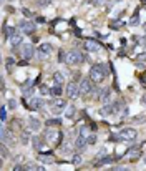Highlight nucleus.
<instances>
[{
    "label": "nucleus",
    "mask_w": 146,
    "mask_h": 171,
    "mask_svg": "<svg viewBox=\"0 0 146 171\" xmlns=\"http://www.w3.org/2000/svg\"><path fill=\"white\" fill-rule=\"evenodd\" d=\"M108 77V67L103 63H95L90 67V78L93 80V83H101L105 78Z\"/></svg>",
    "instance_id": "obj_1"
},
{
    "label": "nucleus",
    "mask_w": 146,
    "mask_h": 171,
    "mask_svg": "<svg viewBox=\"0 0 146 171\" xmlns=\"http://www.w3.org/2000/svg\"><path fill=\"white\" fill-rule=\"evenodd\" d=\"M136 130L134 128H125V130H121L116 135H111V141H133L134 138H136Z\"/></svg>",
    "instance_id": "obj_2"
},
{
    "label": "nucleus",
    "mask_w": 146,
    "mask_h": 171,
    "mask_svg": "<svg viewBox=\"0 0 146 171\" xmlns=\"http://www.w3.org/2000/svg\"><path fill=\"white\" fill-rule=\"evenodd\" d=\"M81 62H87V55L80 53L78 50H70L65 53V63H68V65H78Z\"/></svg>",
    "instance_id": "obj_3"
},
{
    "label": "nucleus",
    "mask_w": 146,
    "mask_h": 171,
    "mask_svg": "<svg viewBox=\"0 0 146 171\" xmlns=\"http://www.w3.org/2000/svg\"><path fill=\"white\" fill-rule=\"evenodd\" d=\"M62 133L58 130H55V128L48 126V130L45 131V140H47L48 143H60V140H62Z\"/></svg>",
    "instance_id": "obj_4"
},
{
    "label": "nucleus",
    "mask_w": 146,
    "mask_h": 171,
    "mask_svg": "<svg viewBox=\"0 0 146 171\" xmlns=\"http://www.w3.org/2000/svg\"><path fill=\"white\" fill-rule=\"evenodd\" d=\"M52 52H53V45L42 43L38 47V50H37V56H38L40 60H45V58H48V56L52 55Z\"/></svg>",
    "instance_id": "obj_5"
},
{
    "label": "nucleus",
    "mask_w": 146,
    "mask_h": 171,
    "mask_svg": "<svg viewBox=\"0 0 146 171\" xmlns=\"http://www.w3.org/2000/svg\"><path fill=\"white\" fill-rule=\"evenodd\" d=\"M65 108H66V100H62V98H55V100L50 101V110H52L53 113H62Z\"/></svg>",
    "instance_id": "obj_6"
},
{
    "label": "nucleus",
    "mask_w": 146,
    "mask_h": 171,
    "mask_svg": "<svg viewBox=\"0 0 146 171\" xmlns=\"http://www.w3.org/2000/svg\"><path fill=\"white\" fill-rule=\"evenodd\" d=\"M91 82H93L91 78H85V80H81V83H80V93L83 95V96H87V95L93 93V90H95V88H93Z\"/></svg>",
    "instance_id": "obj_7"
},
{
    "label": "nucleus",
    "mask_w": 146,
    "mask_h": 171,
    "mask_svg": "<svg viewBox=\"0 0 146 171\" xmlns=\"http://www.w3.org/2000/svg\"><path fill=\"white\" fill-rule=\"evenodd\" d=\"M78 95H81L80 93V86L77 85V82H70L68 85H66V96L75 100V98H78Z\"/></svg>",
    "instance_id": "obj_8"
},
{
    "label": "nucleus",
    "mask_w": 146,
    "mask_h": 171,
    "mask_svg": "<svg viewBox=\"0 0 146 171\" xmlns=\"http://www.w3.org/2000/svg\"><path fill=\"white\" fill-rule=\"evenodd\" d=\"M18 27H20L22 33H25V35H33L35 33V24H32L30 20H22Z\"/></svg>",
    "instance_id": "obj_9"
},
{
    "label": "nucleus",
    "mask_w": 146,
    "mask_h": 171,
    "mask_svg": "<svg viewBox=\"0 0 146 171\" xmlns=\"http://www.w3.org/2000/svg\"><path fill=\"white\" fill-rule=\"evenodd\" d=\"M33 53H35V50H33V45H32V43H27V45L23 47V50H22V55H23V60H25V62L32 60Z\"/></svg>",
    "instance_id": "obj_10"
},
{
    "label": "nucleus",
    "mask_w": 146,
    "mask_h": 171,
    "mask_svg": "<svg viewBox=\"0 0 146 171\" xmlns=\"http://www.w3.org/2000/svg\"><path fill=\"white\" fill-rule=\"evenodd\" d=\"M22 42H23V35H22L20 32H15L12 37H10V45H12V48H17L18 45H22Z\"/></svg>",
    "instance_id": "obj_11"
},
{
    "label": "nucleus",
    "mask_w": 146,
    "mask_h": 171,
    "mask_svg": "<svg viewBox=\"0 0 146 171\" xmlns=\"http://www.w3.org/2000/svg\"><path fill=\"white\" fill-rule=\"evenodd\" d=\"M113 111H115V106L110 105V103H106L103 108H100V115H101L103 118H106V116H111V115H113Z\"/></svg>",
    "instance_id": "obj_12"
},
{
    "label": "nucleus",
    "mask_w": 146,
    "mask_h": 171,
    "mask_svg": "<svg viewBox=\"0 0 146 171\" xmlns=\"http://www.w3.org/2000/svg\"><path fill=\"white\" fill-rule=\"evenodd\" d=\"M85 45H87V50H90V52H100V48H101V45H100L98 42L91 40V38L87 40V43H85Z\"/></svg>",
    "instance_id": "obj_13"
},
{
    "label": "nucleus",
    "mask_w": 146,
    "mask_h": 171,
    "mask_svg": "<svg viewBox=\"0 0 146 171\" xmlns=\"http://www.w3.org/2000/svg\"><path fill=\"white\" fill-rule=\"evenodd\" d=\"M28 126L32 131H38L40 126H42V123H40V120H37L35 116H30L28 118Z\"/></svg>",
    "instance_id": "obj_14"
},
{
    "label": "nucleus",
    "mask_w": 146,
    "mask_h": 171,
    "mask_svg": "<svg viewBox=\"0 0 146 171\" xmlns=\"http://www.w3.org/2000/svg\"><path fill=\"white\" fill-rule=\"evenodd\" d=\"M98 100H100V101H103L105 105H106V103H110V88H105V90H101V93H100Z\"/></svg>",
    "instance_id": "obj_15"
},
{
    "label": "nucleus",
    "mask_w": 146,
    "mask_h": 171,
    "mask_svg": "<svg viewBox=\"0 0 146 171\" xmlns=\"http://www.w3.org/2000/svg\"><path fill=\"white\" fill-rule=\"evenodd\" d=\"M42 106H43L42 98H32V103L28 105V108L30 110H38V108H42Z\"/></svg>",
    "instance_id": "obj_16"
},
{
    "label": "nucleus",
    "mask_w": 146,
    "mask_h": 171,
    "mask_svg": "<svg viewBox=\"0 0 146 171\" xmlns=\"http://www.w3.org/2000/svg\"><path fill=\"white\" fill-rule=\"evenodd\" d=\"M53 82L57 83V85L65 83V73H63V71H55L53 73Z\"/></svg>",
    "instance_id": "obj_17"
},
{
    "label": "nucleus",
    "mask_w": 146,
    "mask_h": 171,
    "mask_svg": "<svg viewBox=\"0 0 146 171\" xmlns=\"http://www.w3.org/2000/svg\"><path fill=\"white\" fill-rule=\"evenodd\" d=\"M15 32H17V30H15L13 27H7V25H3V40L10 38V37H12Z\"/></svg>",
    "instance_id": "obj_18"
},
{
    "label": "nucleus",
    "mask_w": 146,
    "mask_h": 171,
    "mask_svg": "<svg viewBox=\"0 0 146 171\" xmlns=\"http://www.w3.org/2000/svg\"><path fill=\"white\" fill-rule=\"evenodd\" d=\"M43 146H45V141H43L42 138H38V136H35V138H33V148L38 150V151H42Z\"/></svg>",
    "instance_id": "obj_19"
},
{
    "label": "nucleus",
    "mask_w": 146,
    "mask_h": 171,
    "mask_svg": "<svg viewBox=\"0 0 146 171\" xmlns=\"http://www.w3.org/2000/svg\"><path fill=\"white\" fill-rule=\"evenodd\" d=\"M32 92H33V86H32V83H30V82H27V83H23V85H22V93H23L25 96L32 95Z\"/></svg>",
    "instance_id": "obj_20"
},
{
    "label": "nucleus",
    "mask_w": 146,
    "mask_h": 171,
    "mask_svg": "<svg viewBox=\"0 0 146 171\" xmlns=\"http://www.w3.org/2000/svg\"><path fill=\"white\" fill-rule=\"evenodd\" d=\"M78 135L88 140V136L91 135V128H90V125H88V126H81V128H80V131H78Z\"/></svg>",
    "instance_id": "obj_21"
},
{
    "label": "nucleus",
    "mask_w": 146,
    "mask_h": 171,
    "mask_svg": "<svg viewBox=\"0 0 146 171\" xmlns=\"http://www.w3.org/2000/svg\"><path fill=\"white\" fill-rule=\"evenodd\" d=\"M38 159H40V161H43V163H53V156H52V151H50L48 155L40 153V155H38Z\"/></svg>",
    "instance_id": "obj_22"
},
{
    "label": "nucleus",
    "mask_w": 146,
    "mask_h": 171,
    "mask_svg": "<svg viewBox=\"0 0 146 171\" xmlns=\"http://www.w3.org/2000/svg\"><path fill=\"white\" fill-rule=\"evenodd\" d=\"M60 125H62V120H58V118H53V120L47 121V126H60Z\"/></svg>",
    "instance_id": "obj_23"
},
{
    "label": "nucleus",
    "mask_w": 146,
    "mask_h": 171,
    "mask_svg": "<svg viewBox=\"0 0 146 171\" xmlns=\"http://www.w3.org/2000/svg\"><path fill=\"white\" fill-rule=\"evenodd\" d=\"M143 63H146V53H140L136 56V65H143Z\"/></svg>",
    "instance_id": "obj_24"
},
{
    "label": "nucleus",
    "mask_w": 146,
    "mask_h": 171,
    "mask_svg": "<svg viewBox=\"0 0 146 171\" xmlns=\"http://www.w3.org/2000/svg\"><path fill=\"white\" fill-rule=\"evenodd\" d=\"M40 93L42 95H52V90L47 85H40Z\"/></svg>",
    "instance_id": "obj_25"
},
{
    "label": "nucleus",
    "mask_w": 146,
    "mask_h": 171,
    "mask_svg": "<svg viewBox=\"0 0 146 171\" xmlns=\"http://www.w3.org/2000/svg\"><path fill=\"white\" fill-rule=\"evenodd\" d=\"M65 115L68 116V118H73V116H75V106H68L66 111H65Z\"/></svg>",
    "instance_id": "obj_26"
},
{
    "label": "nucleus",
    "mask_w": 146,
    "mask_h": 171,
    "mask_svg": "<svg viewBox=\"0 0 146 171\" xmlns=\"http://www.w3.org/2000/svg\"><path fill=\"white\" fill-rule=\"evenodd\" d=\"M13 67H15V60H13V58H7V70L12 71Z\"/></svg>",
    "instance_id": "obj_27"
},
{
    "label": "nucleus",
    "mask_w": 146,
    "mask_h": 171,
    "mask_svg": "<svg viewBox=\"0 0 146 171\" xmlns=\"http://www.w3.org/2000/svg\"><path fill=\"white\" fill-rule=\"evenodd\" d=\"M0 120H2V123L7 120V108H5V106H2V108H0Z\"/></svg>",
    "instance_id": "obj_28"
},
{
    "label": "nucleus",
    "mask_w": 146,
    "mask_h": 171,
    "mask_svg": "<svg viewBox=\"0 0 146 171\" xmlns=\"http://www.w3.org/2000/svg\"><path fill=\"white\" fill-rule=\"evenodd\" d=\"M62 92H63V90H62V86H55V88H52V95H55V96H60V95H62Z\"/></svg>",
    "instance_id": "obj_29"
},
{
    "label": "nucleus",
    "mask_w": 146,
    "mask_h": 171,
    "mask_svg": "<svg viewBox=\"0 0 146 171\" xmlns=\"http://www.w3.org/2000/svg\"><path fill=\"white\" fill-rule=\"evenodd\" d=\"M131 25H133V27L140 25V17H138V12H134V15H133V18H131Z\"/></svg>",
    "instance_id": "obj_30"
},
{
    "label": "nucleus",
    "mask_w": 146,
    "mask_h": 171,
    "mask_svg": "<svg viewBox=\"0 0 146 171\" xmlns=\"http://www.w3.org/2000/svg\"><path fill=\"white\" fill-rule=\"evenodd\" d=\"M0 150H2V158H7L9 156V150H7V146H5V143L2 141V146H0Z\"/></svg>",
    "instance_id": "obj_31"
},
{
    "label": "nucleus",
    "mask_w": 146,
    "mask_h": 171,
    "mask_svg": "<svg viewBox=\"0 0 146 171\" xmlns=\"http://www.w3.org/2000/svg\"><path fill=\"white\" fill-rule=\"evenodd\" d=\"M28 141H30V138H28V133H22V145H27Z\"/></svg>",
    "instance_id": "obj_32"
},
{
    "label": "nucleus",
    "mask_w": 146,
    "mask_h": 171,
    "mask_svg": "<svg viewBox=\"0 0 146 171\" xmlns=\"http://www.w3.org/2000/svg\"><path fill=\"white\" fill-rule=\"evenodd\" d=\"M37 3H38L40 7H45V5H50L52 0H37Z\"/></svg>",
    "instance_id": "obj_33"
},
{
    "label": "nucleus",
    "mask_w": 146,
    "mask_h": 171,
    "mask_svg": "<svg viewBox=\"0 0 146 171\" xmlns=\"http://www.w3.org/2000/svg\"><path fill=\"white\" fill-rule=\"evenodd\" d=\"M27 169H43V166H38V165H27Z\"/></svg>",
    "instance_id": "obj_34"
},
{
    "label": "nucleus",
    "mask_w": 146,
    "mask_h": 171,
    "mask_svg": "<svg viewBox=\"0 0 146 171\" xmlns=\"http://www.w3.org/2000/svg\"><path fill=\"white\" fill-rule=\"evenodd\" d=\"M96 143V136L95 135H90L88 136V145H95Z\"/></svg>",
    "instance_id": "obj_35"
},
{
    "label": "nucleus",
    "mask_w": 146,
    "mask_h": 171,
    "mask_svg": "<svg viewBox=\"0 0 146 171\" xmlns=\"http://www.w3.org/2000/svg\"><path fill=\"white\" fill-rule=\"evenodd\" d=\"M80 163H81V156L80 155H75L73 156V165H80Z\"/></svg>",
    "instance_id": "obj_36"
},
{
    "label": "nucleus",
    "mask_w": 146,
    "mask_h": 171,
    "mask_svg": "<svg viewBox=\"0 0 146 171\" xmlns=\"http://www.w3.org/2000/svg\"><path fill=\"white\" fill-rule=\"evenodd\" d=\"M110 27H111V28H119V27H123V24H121V22H111Z\"/></svg>",
    "instance_id": "obj_37"
},
{
    "label": "nucleus",
    "mask_w": 146,
    "mask_h": 171,
    "mask_svg": "<svg viewBox=\"0 0 146 171\" xmlns=\"http://www.w3.org/2000/svg\"><path fill=\"white\" fill-rule=\"evenodd\" d=\"M15 106H17V101H15L13 98H10V100H9V108H12V110H13Z\"/></svg>",
    "instance_id": "obj_38"
},
{
    "label": "nucleus",
    "mask_w": 146,
    "mask_h": 171,
    "mask_svg": "<svg viewBox=\"0 0 146 171\" xmlns=\"http://www.w3.org/2000/svg\"><path fill=\"white\" fill-rule=\"evenodd\" d=\"M91 3L95 7H100V5H103V3H105V0H91Z\"/></svg>",
    "instance_id": "obj_39"
},
{
    "label": "nucleus",
    "mask_w": 146,
    "mask_h": 171,
    "mask_svg": "<svg viewBox=\"0 0 146 171\" xmlns=\"http://www.w3.org/2000/svg\"><path fill=\"white\" fill-rule=\"evenodd\" d=\"M81 78V75H80V71H77V73L73 75V82H78V80Z\"/></svg>",
    "instance_id": "obj_40"
},
{
    "label": "nucleus",
    "mask_w": 146,
    "mask_h": 171,
    "mask_svg": "<svg viewBox=\"0 0 146 171\" xmlns=\"http://www.w3.org/2000/svg\"><path fill=\"white\" fill-rule=\"evenodd\" d=\"M13 169H15V171H20V169H27V166H22V165H17V166H13Z\"/></svg>",
    "instance_id": "obj_41"
},
{
    "label": "nucleus",
    "mask_w": 146,
    "mask_h": 171,
    "mask_svg": "<svg viewBox=\"0 0 146 171\" xmlns=\"http://www.w3.org/2000/svg\"><path fill=\"white\" fill-rule=\"evenodd\" d=\"M22 12H23V15H27V17H32V12H30V10H27V9H22Z\"/></svg>",
    "instance_id": "obj_42"
},
{
    "label": "nucleus",
    "mask_w": 146,
    "mask_h": 171,
    "mask_svg": "<svg viewBox=\"0 0 146 171\" xmlns=\"http://www.w3.org/2000/svg\"><path fill=\"white\" fill-rule=\"evenodd\" d=\"M141 105H146V93H143V95H141Z\"/></svg>",
    "instance_id": "obj_43"
},
{
    "label": "nucleus",
    "mask_w": 146,
    "mask_h": 171,
    "mask_svg": "<svg viewBox=\"0 0 146 171\" xmlns=\"http://www.w3.org/2000/svg\"><path fill=\"white\" fill-rule=\"evenodd\" d=\"M90 128H91L93 131L96 130V123H95V121H90Z\"/></svg>",
    "instance_id": "obj_44"
},
{
    "label": "nucleus",
    "mask_w": 146,
    "mask_h": 171,
    "mask_svg": "<svg viewBox=\"0 0 146 171\" xmlns=\"http://www.w3.org/2000/svg\"><path fill=\"white\" fill-rule=\"evenodd\" d=\"M37 22H38V24H43L45 18H43V17H38V18H37Z\"/></svg>",
    "instance_id": "obj_45"
},
{
    "label": "nucleus",
    "mask_w": 146,
    "mask_h": 171,
    "mask_svg": "<svg viewBox=\"0 0 146 171\" xmlns=\"http://www.w3.org/2000/svg\"><path fill=\"white\" fill-rule=\"evenodd\" d=\"M144 163H146V156H144Z\"/></svg>",
    "instance_id": "obj_46"
},
{
    "label": "nucleus",
    "mask_w": 146,
    "mask_h": 171,
    "mask_svg": "<svg viewBox=\"0 0 146 171\" xmlns=\"http://www.w3.org/2000/svg\"><path fill=\"white\" fill-rule=\"evenodd\" d=\"M9 2H13V0H9Z\"/></svg>",
    "instance_id": "obj_47"
},
{
    "label": "nucleus",
    "mask_w": 146,
    "mask_h": 171,
    "mask_svg": "<svg viewBox=\"0 0 146 171\" xmlns=\"http://www.w3.org/2000/svg\"><path fill=\"white\" fill-rule=\"evenodd\" d=\"M144 30H146V25H144Z\"/></svg>",
    "instance_id": "obj_48"
}]
</instances>
